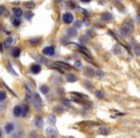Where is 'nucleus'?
<instances>
[{
	"label": "nucleus",
	"instance_id": "1a4fd4ad",
	"mask_svg": "<svg viewBox=\"0 0 140 138\" xmlns=\"http://www.w3.org/2000/svg\"><path fill=\"white\" fill-rule=\"evenodd\" d=\"M45 133H46V135L47 136H55L56 134H57V132H56V130L54 129V128H52V127H48L46 130H45Z\"/></svg>",
	"mask_w": 140,
	"mask_h": 138
},
{
	"label": "nucleus",
	"instance_id": "bb28decb",
	"mask_svg": "<svg viewBox=\"0 0 140 138\" xmlns=\"http://www.w3.org/2000/svg\"><path fill=\"white\" fill-rule=\"evenodd\" d=\"M12 23H13V25H14L15 27H18L21 22L19 20V18H16V17H15V18H13V19H12Z\"/></svg>",
	"mask_w": 140,
	"mask_h": 138
},
{
	"label": "nucleus",
	"instance_id": "ea45409f",
	"mask_svg": "<svg viewBox=\"0 0 140 138\" xmlns=\"http://www.w3.org/2000/svg\"><path fill=\"white\" fill-rule=\"evenodd\" d=\"M61 103H62V105L65 106V107H68V106H69V101H68L67 99H62Z\"/></svg>",
	"mask_w": 140,
	"mask_h": 138
},
{
	"label": "nucleus",
	"instance_id": "e433bc0d",
	"mask_svg": "<svg viewBox=\"0 0 140 138\" xmlns=\"http://www.w3.org/2000/svg\"><path fill=\"white\" fill-rule=\"evenodd\" d=\"M74 67H75V68H77V70H78L79 68H81V67H82L81 61H80V60H77V61L75 62V65H74Z\"/></svg>",
	"mask_w": 140,
	"mask_h": 138
},
{
	"label": "nucleus",
	"instance_id": "ddd939ff",
	"mask_svg": "<svg viewBox=\"0 0 140 138\" xmlns=\"http://www.w3.org/2000/svg\"><path fill=\"white\" fill-rule=\"evenodd\" d=\"M13 13H14V15H15L16 18H19V17H20V16H22V15H23L22 10H21V9H19V8H14Z\"/></svg>",
	"mask_w": 140,
	"mask_h": 138
},
{
	"label": "nucleus",
	"instance_id": "c9c22d12",
	"mask_svg": "<svg viewBox=\"0 0 140 138\" xmlns=\"http://www.w3.org/2000/svg\"><path fill=\"white\" fill-rule=\"evenodd\" d=\"M24 15H25V17H26L28 20H30V19L33 17V15H33L32 13H30V12H27V13H25V14H24Z\"/></svg>",
	"mask_w": 140,
	"mask_h": 138
},
{
	"label": "nucleus",
	"instance_id": "473e14b6",
	"mask_svg": "<svg viewBox=\"0 0 140 138\" xmlns=\"http://www.w3.org/2000/svg\"><path fill=\"white\" fill-rule=\"evenodd\" d=\"M112 50H113V52H114L115 54H120V53H121V49H120V46H119V45H115Z\"/></svg>",
	"mask_w": 140,
	"mask_h": 138
},
{
	"label": "nucleus",
	"instance_id": "412c9836",
	"mask_svg": "<svg viewBox=\"0 0 140 138\" xmlns=\"http://www.w3.org/2000/svg\"><path fill=\"white\" fill-rule=\"evenodd\" d=\"M40 40H41L40 38H38V37H35V38H32V39H30L29 42L32 44L33 46H36V45H37V44L40 42Z\"/></svg>",
	"mask_w": 140,
	"mask_h": 138
},
{
	"label": "nucleus",
	"instance_id": "b1692460",
	"mask_svg": "<svg viewBox=\"0 0 140 138\" xmlns=\"http://www.w3.org/2000/svg\"><path fill=\"white\" fill-rule=\"evenodd\" d=\"M39 90H40V92L41 93H43V94H47L48 93V91H49V88L47 87V85H41V86L39 87Z\"/></svg>",
	"mask_w": 140,
	"mask_h": 138
},
{
	"label": "nucleus",
	"instance_id": "58836bf2",
	"mask_svg": "<svg viewBox=\"0 0 140 138\" xmlns=\"http://www.w3.org/2000/svg\"><path fill=\"white\" fill-rule=\"evenodd\" d=\"M134 52L138 57H140V46H136L135 49H134Z\"/></svg>",
	"mask_w": 140,
	"mask_h": 138
},
{
	"label": "nucleus",
	"instance_id": "4c0bfd02",
	"mask_svg": "<svg viewBox=\"0 0 140 138\" xmlns=\"http://www.w3.org/2000/svg\"><path fill=\"white\" fill-rule=\"evenodd\" d=\"M84 109H90L92 107V104L90 102H85L84 103Z\"/></svg>",
	"mask_w": 140,
	"mask_h": 138
},
{
	"label": "nucleus",
	"instance_id": "c03bdc74",
	"mask_svg": "<svg viewBox=\"0 0 140 138\" xmlns=\"http://www.w3.org/2000/svg\"><path fill=\"white\" fill-rule=\"evenodd\" d=\"M0 138H2V131L0 130Z\"/></svg>",
	"mask_w": 140,
	"mask_h": 138
},
{
	"label": "nucleus",
	"instance_id": "9d476101",
	"mask_svg": "<svg viewBox=\"0 0 140 138\" xmlns=\"http://www.w3.org/2000/svg\"><path fill=\"white\" fill-rule=\"evenodd\" d=\"M14 131H15V125L14 124L11 123V122L6 124V126H5V131H6V133H12Z\"/></svg>",
	"mask_w": 140,
	"mask_h": 138
},
{
	"label": "nucleus",
	"instance_id": "79ce46f5",
	"mask_svg": "<svg viewBox=\"0 0 140 138\" xmlns=\"http://www.w3.org/2000/svg\"><path fill=\"white\" fill-rule=\"evenodd\" d=\"M4 11H5V8L3 6H0V15H2L4 13Z\"/></svg>",
	"mask_w": 140,
	"mask_h": 138
},
{
	"label": "nucleus",
	"instance_id": "c756f323",
	"mask_svg": "<svg viewBox=\"0 0 140 138\" xmlns=\"http://www.w3.org/2000/svg\"><path fill=\"white\" fill-rule=\"evenodd\" d=\"M22 135H23V131L21 130H19V131H16V132L13 135V138H21Z\"/></svg>",
	"mask_w": 140,
	"mask_h": 138
},
{
	"label": "nucleus",
	"instance_id": "0eeeda50",
	"mask_svg": "<svg viewBox=\"0 0 140 138\" xmlns=\"http://www.w3.org/2000/svg\"><path fill=\"white\" fill-rule=\"evenodd\" d=\"M98 132L102 135H108L110 132H111V130L109 127H106V126H103V127H100L99 130H98Z\"/></svg>",
	"mask_w": 140,
	"mask_h": 138
},
{
	"label": "nucleus",
	"instance_id": "cd10ccee",
	"mask_svg": "<svg viewBox=\"0 0 140 138\" xmlns=\"http://www.w3.org/2000/svg\"><path fill=\"white\" fill-rule=\"evenodd\" d=\"M126 27L128 28V29L130 30L131 32L133 30V21H131V20H128V21L126 22Z\"/></svg>",
	"mask_w": 140,
	"mask_h": 138
},
{
	"label": "nucleus",
	"instance_id": "a19ab883",
	"mask_svg": "<svg viewBox=\"0 0 140 138\" xmlns=\"http://www.w3.org/2000/svg\"><path fill=\"white\" fill-rule=\"evenodd\" d=\"M84 86L87 87V88L90 89V90H92V89H93V86H91V85H90V83H87V82H86V83H84Z\"/></svg>",
	"mask_w": 140,
	"mask_h": 138
},
{
	"label": "nucleus",
	"instance_id": "6ab92c4d",
	"mask_svg": "<svg viewBox=\"0 0 140 138\" xmlns=\"http://www.w3.org/2000/svg\"><path fill=\"white\" fill-rule=\"evenodd\" d=\"M130 33H131V31L128 29L126 26L125 27H122V28L120 29V34H121L123 36H127Z\"/></svg>",
	"mask_w": 140,
	"mask_h": 138
},
{
	"label": "nucleus",
	"instance_id": "7ed1b4c3",
	"mask_svg": "<svg viewBox=\"0 0 140 138\" xmlns=\"http://www.w3.org/2000/svg\"><path fill=\"white\" fill-rule=\"evenodd\" d=\"M62 20L65 24H70L74 20V15L71 13H64L62 15Z\"/></svg>",
	"mask_w": 140,
	"mask_h": 138
},
{
	"label": "nucleus",
	"instance_id": "f03ea898",
	"mask_svg": "<svg viewBox=\"0 0 140 138\" xmlns=\"http://www.w3.org/2000/svg\"><path fill=\"white\" fill-rule=\"evenodd\" d=\"M33 103H34V106L37 110H40L42 109V100H41V97L39 96L38 93H35L34 97H33Z\"/></svg>",
	"mask_w": 140,
	"mask_h": 138
},
{
	"label": "nucleus",
	"instance_id": "5701e85b",
	"mask_svg": "<svg viewBox=\"0 0 140 138\" xmlns=\"http://www.w3.org/2000/svg\"><path fill=\"white\" fill-rule=\"evenodd\" d=\"M95 76L97 77V78H99V79H102V78H104V76H105V73L102 71V70H96L95 71Z\"/></svg>",
	"mask_w": 140,
	"mask_h": 138
},
{
	"label": "nucleus",
	"instance_id": "f704fd0d",
	"mask_svg": "<svg viewBox=\"0 0 140 138\" xmlns=\"http://www.w3.org/2000/svg\"><path fill=\"white\" fill-rule=\"evenodd\" d=\"M27 113H28V108L27 106H24L22 107V116H26Z\"/></svg>",
	"mask_w": 140,
	"mask_h": 138
},
{
	"label": "nucleus",
	"instance_id": "72a5a7b5",
	"mask_svg": "<svg viewBox=\"0 0 140 138\" xmlns=\"http://www.w3.org/2000/svg\"><path fill=\"white\" fill-rule=\"evenodd\" d=\"M96 96L99 99H103L104 97H105V94H104L103 91H96Z\"/></svg>",
	"mask_w": 140,
	"mask_h": 138
},
{
	"label": "nucleus",
	"instance_id": "c85d7f7f",
	"mask_svg": "<svg viewBox=\"0 0 140 138\" xmlns=\"http://www.w3.org/2000/svg\"><path fill=\"white\" fill-rule=\"evenodd\" d=\"M67 34L70 36H75L77 35V31L75 29H73V28H70V29L67 30Z\"/></svg>",
	"mask_w": 140,
	"mask_h": 138
},
{
	"label": "nucleus",
	"instance_id": "f8f14e48",
	"mask_svg": "<svg viewBox=\"0 0 140 138\" xmlns=\"http://www.w3.org/2000/svg\"><path fill=\"white\" fill-rule=\"evenodd\" d=\"M34 123H35V126L37 127V129H41V128L43 127V120H42L41 118H39V117H37V118L35 119Z\"/></svg>",
	"mask_w": 140,
	"mask_h": 138
},
{
	"label": "nucleus",
	"instance_id": "4468645a",
	"mask_svg": "<svg viewBox=\"0 0 140 138\" xmlns=\"http://www.w3.org/2000/svg\"><path fill=\"white\" fill-rule=\"evenodd\" d=\"M84 75H86L87 77H93L95 76V70H93L90 67H86L84 70Z\"/></svg>",
	"mask_w": 140,
	"mask_h": 138
},
{
	"label": "nucleus",
	"instance_id": "2f4dec72",
	"mask_svg": "<svg viewBox=\"0 0 140 138\" xmlns=\"http://www.w3.org/2000/svg\"><path fill=\"white\" fill-rule=\"evenodd\" d=\"M55 111H56V113L60 114V113H62V111H63V108L58 106V107H56V108H55Z\"/></svg>",
	"mask_w": 140,
	"mask_h": 138
},
{
	"label": "nucleus",
	"instance_id": "39448f33",
	"mask_svg": "<svg viewBox=\"0 0 140 138\" xmlns=\"http://www.w3.org/2000/svg\"><path fill=\"white\" fill-rule=\"evenodd\" d=\"M30 70H31V72L33 73V74L37 75V74H38V73L41 71V66L39 65V64H37V63H34V64L31 65Z\"/></svg>",
	"mask_w": 140,
	"mask_h": 138
},
{
	"label": "nucleus",
	"instance_id": "a878e982",
	"mask_svg": "<svg viewBox=\"0 0 140 138\" xmlns=\"http://www.w3.org/2000/svg\"><path fill=\"white\" fill-rule=\"evenodd\" d=\"M6 98H7L6 92L3 91V90H1V91H0V102H4V101L6 100Z\"/></svg>",
	"mask_w": 140,
	"mask_h": 138
},
{
	"label": "nucleus",
	"instance_id": "9b49d317",
	"mask_svg": "<svg viewBox=\"0 0 140 138\" xmlns=\"http://www.w3.org/2000/svg\"><path fill=\"white\" fill-rule=\"evenodd\" d=\"M78 46H79V50H80V52H81L82 54H84V55H86L88 58H90V51H89L86 47H84V46H82V45H78Z\"/></svg>",
	"mask_w": 140,
	"mask_h": 138
},
{
	"label": "nucleus",
	"instance_id": "4be33fe9",
	"mask_svg": "<svg viewBox=\"0 0 140 138\" xmlns=\"http://www.w3.org/2000/svg\"><path fill=\"white\" fill-rule=\"evenodd\" d=\"M72 96H75V97H78V98H80V99H87V96L86 95H84V94H81V93H77V92H72L71 93Z\"/></svg>",
	"mask_w": 140,
	"mask_h": 138
},
{
	"label": "nucleus",
	"instance_id": "a18cd8bd",
	"mask_svg": "<svg viewBox=\"0 0 140 138\" xmlns=\"http://www.w3.org/2000/svg\"><path fill=\"white\" fill-rule=\"evenodd\" d=\"M64 138H73L72 136H70V137H64Z\"/></svg>",
	"mask_w": 140,
	"mask_h": 138
},
{
	"label": "nucleus",
	"instance_id": "393cba45",
	"mask_svg": "<svg viewBox=\"0 0 140 138\" xmlns=\"http://www.w3.org/2000/svg\"><path fill=\"white\" fill-rule=\"evenodd\" d=\"M12 43H13V38H12V37H9V38H7V39L5 40L4 45H5L6 48H9V47L12 45Z\"/></svg>",
	"mask_w": 140,
	"mask_h": 138
},
{
	"label": "nucleus",
	"instance_id": "a211bd4d",
	"mask_svg": "<svg viewBox=\"0 0 140 138\" xmlns=\"http://www.w3.org/2000/svg\"><path fill=\"white\" fill-rule=\"evenodd\" d=\"M36 6V4H35V2H33V1H26V2H24V7L27 8V9H33V8H35Z\"/></svg>",
	"mask_w": 140,
	"mask_h": 138
},
{
	"label": "nucleus",
	"instance_id": "423d86ee",
	"mask_svg": "<svg viewBox=\"0 0 140 138\" xmlns=\"http://www.w3.org/2000/svg\"><path fill=\"white\" fill-rule=\"evenodd\" d=\"M25 89H26V97H25V100H26V103H31L32 100H33V97L34 95L32 93V91L30 90V88L27 85H25Z\"/></svg>",
	"mask_w": 140,
	"mask_h": 138
},
{
	"label": "nucleus",
	"instance_id": "2eb2a0df",
	"mask_svg": "<svg viewBox=\"0 0 140 138\" xmlns=\"http://www.w3.org/2000/svg\"><path fill=\"white\" fill-rule=\"evenodd\" d=\"M101 17H102V19L105 20V21H110V20H111V18H112V15L110 13L106 12V13H103L101 15Z\"/></svg>",
	"mask_w": 140,
	"mask_h": 138
},
{
	"label": "nucleus",
	"instance_id": "7c9ffc66",
	"mask_svg": "<svg viewBox=\"0 0 140 138\" xmlns=\"http://www.w3.org/2000/svg\"><path fill=\"white\" fill-rule=\"evenodd\" d=\"M8 70L10 71V72L12 73V74H14V75H15V76H17V73L15 72V70H14V68H13V66H12V64L9 62L8 63Z\"/></svg>",
	"mask_w": 140,
	"mask_h": 138
},
{
	"label": "nucleus",
	"instance_id": "aec40b11",
	"mask_svg": "<svg viewBox=\"0 0 140 138\" xmlns=\"http://www.w3.org/2000/svg\"><path fill=\"white\" fill-rule=\"evenodd\" d=\"M66 80L67 82H70V83H74L77 81V77L74 75V74H68L66 76Z\"/></svg>",
	"mask_w": 140,
	"mask_h": 138
},
{
	"label": "nucleus",
	"instance_id": "f3484780",
	"mask_svg": "<svg viewBox=\"0 0 140 138\" xmlns=\"http://www.w3.org/2000/svg\"><path fill=\"white\" fill-rule=\"evenodd\" d=\"M20 53H21V51H20V49L19 48H14L13 50H12V56L14 57V58H18L19 56H20Z\"/></svg>",
	"mask_w": 140,
	"mask_h": 138
},
{
	"label": "nucleus",
	"instance_id": "dca6fc26",
	"mask_svg": "<svg viewBox=\"0 0 140 138\" xmlns=\"http://www.w3.org/2000/svg\"><path fill=\"white\" fill-rule=\"evenodd\" d=\"M56 121H57V117H56L55 114H51V115H49L48 118H47V122H48V124H50V125H55Z\"/></svg>",
	"mask_w": 140,
	"mask_h": 138
},
{
	"label": "nucleus",
	"instance_id": "f257e3e1",
	"mask_svg": "<svg viewBox=\"0 0 140 138\" xmlns=\"http://www.w3.org/2000/svg\"><path fill=\"white\" fill-rule=\"evenodd\" d=\"M51 67H57L59 69H64V70H72L73 69V66L68 64L64 61H60V60H58L56 61L54 64H52Z\"/></svg>",
	"mask_w": 140,
	"mask_h": 138
},
{
	"label": "nucleus",
	"instance_id": "37998d69",
	"mask_svg": "<svg viewBox=\"0 0 140 138\" xmlns=\"http://www.w3.org/2000/svg\"><path fill=\"white\" fill-rule=\"evenodd\" d=\"M82 2H84V3H89L91 0H81Z\"/></svg>",
	"mask_w": 140,
	"mask_h": 138
},
{
	"label": "nucleus",
	"instance_id": "20e7f679",
	"mask_svg": "<svg viewBox=\"0 0 140 138\" xmlns=\"http://www.w3.org/2000/svg\"><path fill=\"white\" fill-rule=\"evenodd\" d=\"M42 53L45 56H53L55 53V48L53 46H46L45 48L42 49Z\"/></svg>",
	"mask_w": 140,
	"mask_h": 138
},
{
	"label": "nucleus",
	"instance_id": "6e6552de",
	"mask_svg": "<svg viewBox=\"0 0 140 138\" xmlns=\"http://www.w3.org/2000/svg\"><path fill=\"white\" fill-rule=\"evenodd\" d=\"M13 113L15 117H19L22 115V108L20 106H15L14 108V110H13Z\"/></svg>",
	"mask_w": 140,
	"mask_h": 138
}]
</instances>
